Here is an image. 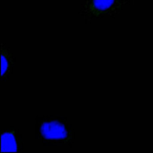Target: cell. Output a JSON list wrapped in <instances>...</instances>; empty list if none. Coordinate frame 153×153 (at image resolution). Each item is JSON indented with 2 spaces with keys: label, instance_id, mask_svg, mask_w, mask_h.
Segmentation results:
<instances>
[{
  "label": "cell",
  "instance_id": "cell-1",
  "mask_svg": "<svg viewBox=\"0 0 153 153\" xmlns=\"http://www.w3.org/2000/svg\"><path fill=\"white\" fill-rule=\"evenodd\" d=\"M39 137L48 143H71L74 133L71 126L66 121L51 118H42L37 124Z\"/></svg>",
  "mask_w": 153,
  "mask_h": 153
},
{
  "label": "cell",
  "instance_id": "cell-2",
  "mask_svg": "<svg viewBox=\"0 0 153 153\" xmlns=\"http://www.w3.org/2000/svg\"><path fill=\"white\" fill-rule=\"evenodd\" d=\"M1 152H20L23 149L21 135L17 129L2 130Z\"/></svg>",
  "mask_w": 153,
  "mask_h": 153
},
{
  "label": "cell",
  "instance_id": "cell-4",
  "mask_svg": "<svg viewBox=\"0 0 153 153\" xmlns=\"http://www.w3.org/2000/svg\"><path fill=\"white\" fill-rule=\"evenodd\" d=\"M1 79L3 81L8 79L14 64V57L12 53L8 48L1 46Z\"/></svg>",
  "mask_w": 153,
  "mask_h": 153
},
{
  "label": "cell",
  "instance_id": "cell-3",
  "mask_svg": "<svg viewBox=\"0 0 153 153\" xmlns=\"http://www.w3.org/2000/svg\"><path fill=\"white\" fill-rule=\"evenodd\" d=\"M122 0H88L87 10L94 16H100L110 13Z\"/></svg>",
  "mask_w": 153,
  "mask_h": 153
}]
</instances>
